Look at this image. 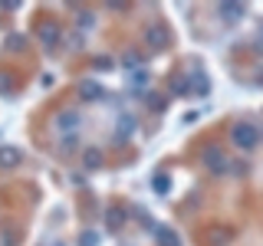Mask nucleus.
Returning <instances> with one entry per match:
<instances>
[{
  "label": "nucleus",
  "instance_id": "1",
  "mask_svg": "<svg viewBox=\"0 0 263 246\" xmlns=\"http://www.w3.org/2000/svg\"><path fill=\"white\" fill-rule=\"evenodd\" d=\"M234 138H237V141H240V145H253V138H257V135H253V131L247 128V125H240V128L234 131Z\"/></svg>",
  "mask_w": 263,
  "mask_h": 246
}]
</instances>
